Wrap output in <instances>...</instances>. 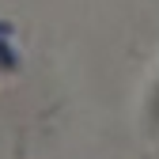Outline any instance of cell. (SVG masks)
<instances>
[{
    "instance_id": "cell-1",
    "label": "cell",
    "mask_w": 159,
    "mask_h": 159,
    "mask_svg": "<svg viewBox=\"0 0 159 159\" xmlns=\"http://www.w3.org/2000/svg\"><path fill=\"white\" fill-rule=\"evenodd\" d=\"M152 106H155V117H159V91H155V102H152Z\"/></svg>"
}]
</instances>
